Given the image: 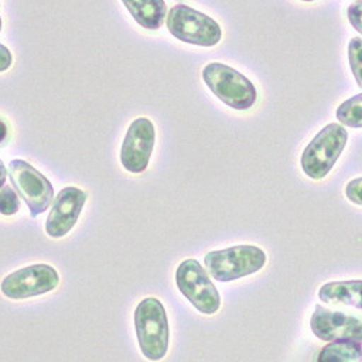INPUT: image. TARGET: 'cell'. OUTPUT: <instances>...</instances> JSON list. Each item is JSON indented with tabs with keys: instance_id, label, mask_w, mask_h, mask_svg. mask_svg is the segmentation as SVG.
Returning <instances> with one entry per match:
<instances>
[{
	"instance_id": "6da1fadb",
	"label": "cell",
	"mask_w": 362,
	"mask_h": 362,
	"mask_svg": "<svg viewBox=\"0 0 362 362\" xmlns=\"http://www.w3.org/2000/svg\"><path fill=\"white\" fill-rule=\"evenodd\" d=\"M134 320L142 355L151 362L165 358L170 345V326L161 301L156 297H146L139 301Z\"/></svg>"
},
{
	"instance_id": "7a4b0ae2",
	"label": "cell",
	"mask_w": 362,
	"mask_h": 362,
	"mask_svg": "<svg viewBox=\"0 0 362 362\" xmlns=\"http://www.w3.org/2000/svg\"><path fill=\"white\" fill-rule=\"evenodd\" d=\"M265 264L267 254L257 245H235L204 255L207 274L219 283H230L257 274Z\"/></svg>"
},
{
	"instance_id": "3957f363",
	"label": "cell",
	"mask_w": 362,
	"mask_h": 362,
	"mask_svg": "<svg viewBox=\"0 0 362 362\" xmlns=\"http://www.w3.org/2000/svg\"><path fill=\"white\" fill-rule=\"evenodd\" d=\"M203 80L214 95L235 110H248L257 103L255 86L235 69L210 63L203 69Z\"/></svg>"
},
{
	"instance_id": "277c9868",
	"label": "cell",
	"mask_w": 362,
	"mask_h": 362,
	"mask_svg": "<svg viewBox=\"0 0 362 362\" xmlns=\"http://www.w3.org/2000/svg\"><path fill=\"white\" fill-rule=\"evenodd\" d=\"M348 142V132L338 124L325 127L301 154V168L312 180L325 178L339 160Z\"/></svg>"
},
{
	"instance_id": "5b68a950",
	"label": "cell",
	"mask_w": 362,
	"mask_h": 362,
	"mask_svg": "<svg viewBox=\"0 0 362 362\" xmlns=\"http://www.w3.org/2000/svg\"><path fill=\"white\" fill-rule=\"evenodd\" d=\"M175 284L180 293L200 313L210 316L221 309V293L197 259L189 258L178 265L175 271Z\"/></svg>"
},
{
	"instance_id": "8992f818",
	"label": "cell",
	"mask_w": 362,
	"mask_h": 362,
	"mask_svg": "<svg viewBox=\"0 0 362 362\" xmlns=\"http://www.w3.org/2000/svg\"><path fill=\"white\" fill-rule=\"evenodd\" d=\"M170 34L183 42L199 47H215L222 40L216 21L186 5H175L167 13Z\"/></svg>"
},
{
	"instance_id": "52a82bcc",
	"label": "cell",
	"mask_w": 362,
	"mask_h": 362,
	"mask_svg": "<svg viewBox=\"0 0 362 362\" xmlns=\"http://www.w3.org/2000/svg\"><path fill=\"white\" fill-rule=\"evenodd\" d=\"M8 174L15 192L23 199L33 218L42 215L52 204L54 187L51 181L35 167L23 160H12Z\"/></svg>"
},
{
	"instance_id": "ba28073f",
	"label": "cell",
	"mask_w": 362,
	"mask_h": 362,
	"mask_svg": "<svg viewBox=\"0 0 362 362\" xmlns=\"http://www.w3.org/2000/svg\"><path fill=\"white\" fill-rule=\"evenodd\" d=\"M59 284L58 271L48 264H34L19 268L0 283L4 296L12 300L44 296Z\"/></svg>"
},
{
	"instance_id": "9c48e42d",
	"label": "cell",
	"mask_w": 362,
	"mask_h": 362,
	"mask_svg": "<svg viewBox=\"0 0 362 362\" xmlns=\"http://www.w3.org/2000/svg\"><path fill=\"white\" fill-rule=\"evenodd\" d=\"M313 335L325 342L358 341L362 342V316L317 305L312 317Z\"/></svg>"
},
{
	"instance_id": "30bf717a",
	"label": "cell",
	"mask_w": 362,
	"mask_h": 362,
	"mask_svg": "<svg viewBox=\"0 0 362 362\" xmlns=\"http://www.w3.org/2000/svg\"><path fill=\"white\" fill-rule=\"evenodd\" d=\"M156 145L154 124L146 117H138L131 124L122 149H120V163L132 174H141L146 170Z\"/></svg>"
},
{
	"instance_id": "8fae6325",
	"label": "cell",
	"mask_w": 362,
	"mask_h": 362,
	"mask_svg": "<svg viewBox=\"0 0 362 362\" xmlns=\"http://www.w3.org/2000/svg\"><path fill=\"white\" fill-rule=\"evenodd\" d=\"M87 200V193L78 187H64L52 200L51 212L45 222L48 236L58 239L64 238L76 226L83 207Z\"/></svg>"
},
{
	"instance_id": "7c38bea8",
	"label": "cell",
	"mask_w": 362,
	"mask_h": 362,
	"mask_svg": "<svg viewBox=\"0 0 362 362\" xmlns=\"http://www.w3.org/2000/svg\"><path fill=\"white\" fill-rule=\"evenodd\" d=\"M319 298L327 306H346L362 312V280L326 283L319 288Z\"/></svg>"
},
{
	"instance_id": "4fadbf2b",
	"label": "cell",
	"mask_w": 362,
	"mask_h": 362,
	"mask_svg": "<svg viewBox=\"0 0 362 362\" xmlns=\"http://www.w3.org/2000/svg\"><path fill=\"white\" fill-rule=\"evenodd\" d=\"M132 18L145 29H160L168 13L164 0H122Z\"/></svg>"
},
{
	"instance_id": "5bb4252c",
	"label": "cell",
	"mask_w": 362,
	"mask_h": 362,
	"mask_svg": "<svg viewBox=\"0 0 362 362\" xmlns=\"http://www.w3.org/2000/svg\"><path fill=\"white\" fill-rule=\"evenodd\" d=\"M316 362H362V344L358 341H332L320 349Z\"/></svg>"
},
{
	"instance_id": "9a60e30c",
	"label": "cell",
	"mask_w": 362,
	"mask_h": 362,
	"mask_svg": "<svg viewBox=\"0 0 362 362\" xmlns=\"http://www.w3.org/2000/svg\"><path fill=\"white\" fill-rule=\"evenodd\" d=\"M339 122L349 128H362V93L345 100L337 110Z\"/></svg>"
},
{
	"instance_id": "2e32d148",
	"label": "cell",
	"mask_w": 362,
	"mask_h": 362,
	"mask_svg": "<svg viewBox=\"0 0 362 362\" xmlns=\"http://www.w3.org/2000/svg\"><path fill=\"white\" fill-rule=\"evenodd\" d=\"M348 57L356 84L362 87V38L355 37L351 40L348 47Z\"/></svg>"
},
{
	"instance_id": "e0dca14e",
	"label": "cell",
	"mask_w": 362,
	"mask_h": 362,
	"mask_svg": "<svg viewBox=\"0 0 362 362\" xmlns=\"http://www.w3.org/2000/svg\"><path fill=\"white\" fill-rule=\"evenodd\" d=\"M21 200L15 189L11 186H4L0 189V215L13 216L19 212Z\"/></svg>"
},
{
	"instance_id": "ac0fdd59",
	"label": "cell",
	"mask_w": 362,
	"mask_h": 362,
	"mask_svg": "<svg viewBox=\"0 0 362 362\" xmlns=\"http://www.w3.org/2000/svg\"><path fill=\"white\" fill-rule=\"evenodd\" d=\"M345 196L354 204L362 206V177L349 181L345 187Z\"/></svg>"
},
{
	"instance_id": "d6986e66",
	"label": "cell",
	"mask_w": 362,
	"mask_h": 362,
	"mask_svg": "<svg viewBox=\"0 0 362 362\" xmlns=\"http://www.w3.org/2000/svg\"><path fill=\"white\" fill-rule=\"evenodd\" d=\"M348 19L356 31L362 34V0H356L348 8Z\"/></svg>"
},
{
	"instance_id": "ffe728a7",
	"label": "cell",
	"mask_w": 362,
	"mask_h": 362,
	"mask_svg": "<svg viewBox=\"0 0 362 362\" xmlns=\"http://www.w3.org/2000/svg\"><path fill=\"white\" fill-rule=\"evenodd\" d=\"M12 63H13L12 52L4 44H0V73L9 70Z\"/></svg>"
},
{
	"instance_id": "44dd1931",
	"label": "cell",
	"mask_w": 362,
	"mask_h": 362,
	"mask_svg": "<svg viewBox=\"0 0 362 362\" xmlns=\"http://www.w3.org/2000/svg\"><path fill=\"white\" fill-rule=\"evenodd\" d=\"M6 178H8V168L4 164V161L0 160V189L6 185Z\"/></svg>"
},
{
	"instance_id": "7402d4cb",
	"label": "cell",
	"mask_w": 362,
	"mask_h": 362,
	"mask_svg": "<svg viewBox=\"0 0 362 362\" xmlns=\"http://www.w3.org/2000/svg\"><path fill=\"white\" fill-rule=\"evenodd\" d=\"M8 134H9V129H8V125L4 122L2 119H0V144H4L8 138Z\"/></svg>"
},
{
	"instance_id": "603a6c76",
	"label": "cell",
	"mask_w": 362,
	"mask_h": 362,
	"mask_svg": "<svg viewBox=\"0 0 362 362\" xmlns=\"http://www.w3.org/2000/svg\"><path fill=\"white\" fill-rule=\"evenodd\" d=\"M2 26H4V22H2V16H0V33H2Z\"/></svg>"
},
{
	"instance_id": "cb8c5ba5",
	"label": "cell",
	"mask_w": 362,
	"mask_h": 362,
	"mask_svg": "<svg viewBox=\"0 0 362 362\" xmlns=\"http://www.w3.org/2000/svg\"><path fill=\"white\" fill-rule=\"evenodd\" d=\"M301 2H315V0H301Z\"/></svg>"
}]
</instances>
